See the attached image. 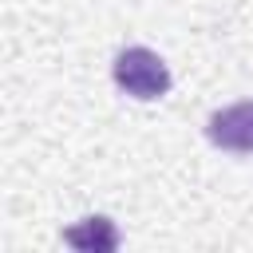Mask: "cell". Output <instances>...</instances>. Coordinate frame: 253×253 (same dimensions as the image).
<instances>
[{
    "label": "cell",
    "mask_w": 253,
    "mask_h": 253,
    "mask_svg": "<svg viewBox=\"0 0 253 253\" xmlns=\"http://www.w3.org/2000/svg\"><path fill=\"white\" fill-rule=\"evenodd\" d=\"M111 75L134 99H162L170 91V67L150 47H126V51H119L115 63H111Z\"/></svg>",
    "instance_id": "cell-1"
},
{
    "label": "cell",
    "mask_w": 253,
    "mask_h": 253,
    "mask_svg": "<svg viewBox=\"0 0 253 253\" xmlns=\"http://www.w3.org/2000/svg\"><path fill=\"white\" fill-rule=\"evenodd\" d=\"M206 138L221 150L249 154L253 150V103H233L225 111H213L206 123Z\"/></svg>",
    "instance_id": "cell-2"
},
{
    "label": "cell",
    "mask_w": 253,
    "mask_h": 253,
    "mask_svg": "<svg viewBox=\"0 0 253 253\" xmlns=\"http://www.w3.org/2000/svg\"><path fill=\"white\" fill-rule=\"evenodd\" d=\"M63 241L71 249H79V253H111V249H119V229H115L111 217L95 213V217H83V221L67 225Z\"/></svg>",
    "instance_id": "cell-3"
}]
</instances>
